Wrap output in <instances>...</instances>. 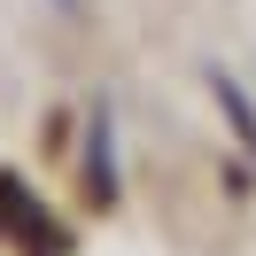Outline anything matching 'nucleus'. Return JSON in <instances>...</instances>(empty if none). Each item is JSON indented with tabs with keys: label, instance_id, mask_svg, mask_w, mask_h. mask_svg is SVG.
I'll return each instance as SVG.
<instances>
[{
	"label": "nucleus",
	"instance_id": "nucleus-1",
	"mask_svg": "<svg viewBox=\"0 0 256 256\" xmlns=\"http://www.w3.org/2000/svg\"><path fill=\"white\" fill-rule=\"evenodd\" d=\"M0 218L32 240V256H54V233H47V218H39V202L24 194V178H0Z\"/></svg>",
	"mask_w": 256,
	"mask_h": 256
},
{
	"label": "nucleus",
	"instance_id": "nucleus-3",
	"mask_svg": "<svg viewBox=\"0 0 256 256\" xmlns=\"http://www.w3.org/2000/svg\"><path fill=\"white\" fill-rule=\"evenodd\" d=\"M218 101H225V109H233V124H240V132H248V140H256V109H248V101H240V86H233V78H218Z\"/></svg>",
	"mask_w": 256,
	"mask_h": 256
},
{
	"label": "nucleus",
	"instance_id": "nucleus-2",
	"mask_svg": "<svg viewBox=\"0 0 256 256\" xmlns=\"http://www.w3.org/2000/svg\"><path fill=\"white\" fill-rule=\"evenodd\" d=\"M86 178H94V202H109V116H94V156H86Z\"/></svg>",
	"mask_w": 256,
	"mask_h": 256
}]
</instances>
